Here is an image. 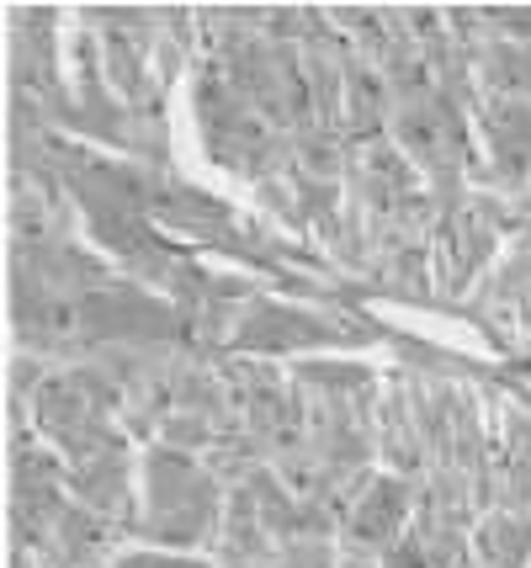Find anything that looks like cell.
<instances>
[{
    "label": "cell",
    "mask_w": 531,
    "mask_h": 568,
    "mask_svg": "<svg viewBox=\"0 0 531 568\" xmlns=\"http://www.w3.org/2000/svg\"><path fill=\"white\" fill-rule=\"evenodd\" d=\"M70 499L85 505V510H96L106 516L112 526H123L133 520V495H127V452L118 457H96V463H85V468H70Z\"/></svg>",
    "instance_id": "3957f363"
},
{
    "label": "cell",
    "mask_w": 531,
    "mask_h": 568,
    "mask_svg": "<svg viewBox=\"0 0 531 568\" xmlns=\"http://www.w3.org/2000/svg\"><path fill=\"white\" fill-rule=\"evenodd\" d=\"M367 324H335L308 308H287L277 297H255L251 308L234 320L224 351H251V356H272V351H304V346H340V341H367Z\"/></svg>",
    "instance_id": "6da1fadb"
},
{
    "label": "cell",
    "mask_w": 531,
    "mask_h": 568,
    "mask_svg": "<svg viewBox=\"0 0 531 568\" xmlns=\"http://www.w3.org/2000/svg\"><path fill=\"white\" fill-rule=\"evenodd\" d=\"M415 484L399 473H378V484L361 495V505L351 510V520L340 526V552L346 558H382L388 547L409 531L415 516Z\"/></svg>",
    "instance_id": "7a4b0ae2"
},
{
    "label": "cell",
    "mask_w": 531,
    "mask_h": 568,
    "mask_svg": "<svg viewBox=\"0 0 531 568\" xmlns=\"http://www.w3.org/2000/svg\"><path fill=\"white\" fill-rule=\"evenodd\" d=\"M378 568H436L430 564V542L420 537V531H405V537L378 558Z\"/></svg>",
    "instance_id": "5b68a950"
},
{
    "label": "cell",
    "mask_w": 531,
    "mask_h": 568,
    "mask_svg": "<svg viewBox=\"0 0 531 568\" xmlns=\"http://www.w3.org/2000/svg\"><path fill=\"white\" fill-rule=\"evenodd\" d=\"M293 377L319 398H351V394H361V388L378 383V372L361 367V362H298Z\"/></svg>",
    "instance_id": "277c9868"
}]
</instances>
